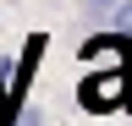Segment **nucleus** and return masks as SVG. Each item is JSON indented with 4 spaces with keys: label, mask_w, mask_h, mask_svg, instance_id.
<instances>
[{
    "label": "nucleus",
    "mask_w": 132,
    "mask_h": 126,
    "mask_svg": "<svg viewBox=\"0 0 132 126\" xmlns=\"http://www.w3.org/2000/svg\"><path fill=\"white\" fill-rule=\"evenodd\" d=\"M77 6H82V17H88V22H110V11L121 6V0H77Z\"/></svg>",
    "instance_id": "obj_2"
},
{
    "label": "nucleus",
    "mask_w": 132,
    "mask_h": 126,
    "mask_svg": "<svg viewBox=\"0 0 132 126\" xmlns=\"http://www.w3.org/2000/svg\"><path fill=\"white\" fill-rule=\"evenodd\" d=\"M16 126H44V110H33V104H22V115H16Z\"/></svg>",
    "instance_id": "obj_4"
},
{
    "label": "nucleus",
    "mask_w": 132,
    "mask_h": 126,
    "mask_svg": "<svg viewBox=\"0 0 132 126\" xmlns=\"http://www.w3.org/2000/svg\"><path fill=\"white\" fill-rule=\"evenodd\" d=\"M110 33H127L132 38V0H121V6L110 11Z\"/></svg>",
    "instance_id": "obj_3"
},
{
    "label": "nucleus",
    "mask_w": 132,
    "mask_h": 126,
    "mask_svg": "<svg viewBox=\"0 0 132 126\" xmlns=\"http://www.w3.org/2000/svg\"><path fill=\"white\" fill-rule=\"evenodd\" d=\"M77 99L94 110V115H110V110H121V104H132V66H121V71H88L82 77V88H77Z\"/></svg>",
    "instance_id": "obj_1"
}]
</instances>
